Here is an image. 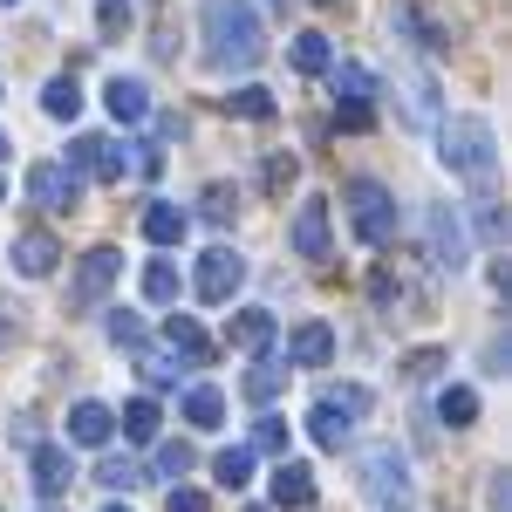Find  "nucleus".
<instances>
[{
    "instance_id": "43",
    "label": "nucleus",
    "mask_w": 512,
    "mask_h": 512,
    "mask_svg": "<svg viewBox=\"0 0 512 512\" xmlns=\"http://www.w3.org/2000/svg\"><path fill=\"white\" fill-rule=\"evenodd\" d=\"M103 512H130V506H103Z\"/></svg>"
},
{
    "instance_id": "29",
    "label": "nucleus",
    "mask_w": 512,
    "mask_h": 512,
    "mask_svg": "<svg viewBox=\"0 0 512 512\" xmlns=\"http://www.w3.org/2000/svg\"><path fill=\"white\" fill-rule=\"evenodd\" d=\"M226 110H233V117L267 123V117H274V89H260V82H239L233 96H226Z\"/></svg>"
},
{
    "instance_id": "30",
    "label": "nucleus",
    "mask_w": 512,
    "mask_h": 512,
    "mask_svg": "<svg viewBox=\"0 0 512 512\" xmlns=\"http://www.w3.org/2000/svg\"><path fill=\"white\" fill-rule=\"evenodd\" d=\"M437 417H444L451 431H465V424L478 417V390H465V383H451V390L437 396Z\"/></svg>"
},
{
    "instance_id": "34",
    "label": "nucleus",
    "mask_w": 512,
    "mask_h": 512,
    "mask_svg": "<svg viewBox=\"0 0 512 512\" xmlns=\"http://www.w3.org/2000/svg\"><path fill=\"white\" fill-rule=\"evenodd\" d=\"M246 451H253V458H260V451H287V417L267 410V417L253 424V444H246Z\"/></svg>"
},
{
    "instance_id": "8",
    "label": "nucleus",
    "mask_w": 512,
    "mask_h": 512,
    "mask_svg": "<svg viewBox=\"0 0 512 512\" xmlns=\"http://www.w3.org/2000/svg\"><path fill=\"white\" fill-rule=\"evenodd\" d=\"M424 233H431V267L437 274H458V267L472 260V239H465V226H458L451 205H437L431 219H424Z\"/></svg>"
},
{
    "instance_id": "20",
    "label": "nucleus",
    "mask_w": 512,
    "mask_h": 512,
    "mask_svg": "<svg viewBox=\"0 0 512 512\" xmlns=\"http://www.w3.org/2000/svg\"><path fill=\"white\" fill-rule=\"evenodd\" d=\"M103 103H110V117H117V123H144V117H151V89H144L137 76H110Z\"/></svg>"
},
{
    "instance_id": "37",
    "label": "nucleus",
    "mask_w": 512,
    "mask_h": 512,
    "mask_svg": "<svg viewBox=\"0 0 512 512\" xmlns=\"http://www.w3.org/2000/svg\"><path fill=\"white\" fill-rule=\"evenodd\" d=\"M164 512H212V499H205L198 485H171V499H164Z\"/></svg>"
},
{
    "instance_id": "39",
    "label": "nucleus",
    "mask_w": 512,
    "mask_h": 512,
    "mask_svg": "<svg viewBox=\"0 0 512 512\" xmlns=\"http://www.w3.org/2000/svg\"><path fill=\"white\" fill-rule=\"evenodd\" d=\"M478 233L492 239V246H499V239H506V226H499V212H492V198H478Z\"/></svg>"
},
{
    "instance_id": "19",
    "label": "nucleus",
    "mask_w": 512,
    "mask_h": 512,
    "mask_svg": "<svg viewBox=\"0 0 512 512\" xmlns=\"http://www.w3.org/2000/svg\"><path fill=\"white\" fill-rule=\"evenodd\" d=\"M226 342L246 349V355H267L274 349V315H267V308H239L233 328H226Z\"/></svg>"
},
{
    "instance_id": "2",
    "label": "nucleus",
    "mask_w": 512,
    "mask_h": 512,
    "mask_svg": "<svg viewBox=\"0 0 512 512\" xmlns=\"http://www.w3.org/2000/svg\"><path fill=\"white\" fill-rule=\"evenodd\" d=\"M437 164H444L451 178L485 185L492 164H499V130H492L485 117H444L437 123Z\"/></svg>"
},
{
    "instance_id": "42",
    "label": "nucleus",
    "mask_w": 512,
    "mask_h": 512,
    "mask_svg": "<svg viewBox=\"0 0 512 512\" xmlns=\"http://www.w3.org/2000/svg\"><path fill=\"white\" fill-rule=\"evenodd\" d=\"M437 362H444V355H437V349H417V355H410V362H403V376H417V383H424V376H431Z\"/></svg>"
},
{
    "instance_id": "47",
    "label": "nucleus",
    "mask_w": 512,
    "mask_h": 512,
    "mask_svg": "<svg viewBox=\"0 0 512 512\" xmlns=\"http://www.w3.org/2000/svg\"><path fill=\"white\" fill-rule=\"evenodd\" d=\"M0 7H7V0H0Z\"/></svg>"
},
{
    "instance_id": "24",
    "label": "nucleus",
    "mask_w": 512,
    "mask_h": 512,
    "mask_svg": "<svg viewBox=\"0 0 512 512\" xmlns=\"http://www.w3.org/2000/svg\"><path fill=\"white\" fill-rule=\"evenodd\" d=\"M41 110L55 123H76L82 117V89H76V76H55L48 89H41Z\"/></svg>"
},
{
    "instance_id": "31",
    "label": "nucleus",
    "mask_w": 512,
    "mask_h": 512,
    "mask_svg": "<svg viewBox=\"0 0 512 512\" xmlns=\"http://www.w3.org/2000/svg\"><path fill=\"white\" fill-rule=\"evenodd\" d=\"M144 301H151V308H171V301H178V267H171V260H151V267H144Z\"/></svg>"
},
{
    "instance_id": "13",
    "label": "nucleus",
    "mask_w": 512,
    "mask_h": 512,
    "mask_svg": "<svg viewBox=\"0 0 512 512\" xmlns=\"http://www.w3.org/2000/svg\"><path fill=\"white\" fill-rule=\"evenodd\" d=\"M28 472H35V492H41V499H62V492L76 485V465H69V444H35Z\"/></svg>"
},
{
    "instance_id": "12",
    "label": "nucleus",
    "mask_w": 512,
    "mask_h": 512,
    "mask_svg": "<svg viewBox=\"0 0 512 512\" xmlns=\"http://www.w3.org/2000/svg\"><path fill=\"white\" fill-rule=\"evenodd\" d=\"M287 239H294V253H301V260H328V205H321V198H301Z\"/></svg>"
},
{
    "instance_id": "38",
    "label": "nucleus",
    "mask_w": 512,
    "mask_h": 512,
    "mask_svg": "<svg viewBox=\"0 0 512 512\" xmlns=\"http://www.w3.org/2000/svg\"><path fill=\"white\" fill-rule=\"evenodd\" d=\"M294 185V158H267V192H287Z\"/></svg>"
},
{
    "instance_id": "9",
    "label": "nucleus",
    "mask_w": 512,
    "mask_h": 512,
    "mask_svg": "<svg viewBox=\"0 0 512 512\" xmlns=\"http://www.w3.org/2000/svg\"><path fill=\"white\" fill-rule=\"evenodd\" d=\"M28 198H35L41 212H76L82 178L69 171V164H35V171H28Z\"/></svg>"
},
{
    "instance_id": "11",
    "label": "nucleus",
    "mask_w": 512,
    "mask_h": 512,
    "mask_svg": "<svg viewBox=\"0 0 512 512\" xmlns=\"http://www.w3.org/2000/svg\"><path fill=\"white\" fill-rule=\"evenodd\" d=\"M335 362V328L328 321H301L287 335V369H328Z\"/></svg>"
},
{
    "instance_id": "33",
    "label": "nucleus",
    "mask_w": 512,
    "mask_h": 512,
    "mask_svg": "<svg viewBox=\"0 0 512 512\" xmlns=\"http://www.w3.org/2000/svg\"><path fill=\"white\" fill-rule=\"evenodd\" d=\"M410 117H417V123L437 117V82H431V69H410Z\"/></svg>"
},
{
    "instance_id": "23",
    "label": "nucleus",
    "mask_w": 512,
    "mask_h": 512,
    "mask_svg": "<svg viewBox=\"0 0 512 512\" xmlns=\"http://www.w3.org/2000/svg\"><path fill=\"white\" fill-rule=\"evenodd\" d=\"M117 424H123V437H130V444H151L164 417H158V403H151V396H130V403H123V417H117Z\"/></svg>"
},
{
    "instance_id": "28",
    "label": "nucleus",
    "mask_w": 512,
    "mask_h": 512,
    "mask_svg": "<svg viewBox=\"0 0 512 512\" xmlns=\"http://www.w3.org/2000/svg\"><path fill=\"white\" fill-rule=\"evenodd\" d=\"M212 478H219L226 492H239V485H253V451H246V444H233V451H219V458H212Z\"/></svg>"
},
{
    "instance_id": "48",
    "label": "nucleus",
    "mask_w": 512,
    "mask_h": 512,
    "mask_svg": "<svg viewBox=\"0 0 512 512\" xmlns=\"http://www.w3.org/2000/svg\"><path fill=\"white\" fill-rule=\"evenodd\" d=\"M253 512H260V506H253Z\"/></svg>"
},
{
    "instance_id": "21",
    "label": "nucleus",
    "mask_w": 512,
    "mask_h": 512,
    "mask_svg": "<svg viewBox=\"0 0 512 512\" xmlns=\"http://www.w3.org/2000/svg\"><path fill=\"white\" fill-rule=\"evenodd\" d=\"M192 233V212H185V205H151V212H144V239H151V246H178V239Z\"/></svg>"
},
{
    "instance_id": "26",
    "label": "nucleus",
    "mask_w": 512,
    "mask_h": 512,
    "mask_svg": "<svg viewBox=\"0 0 512 512\" xmlns=\"http://www.w3.org/2000/svg\"><path fill=\"white\" fill-rule=\"evenodd\" d=\"M185 417H192L198 431H219V417H226V396L212 390V383H198V390H185Z\"/></svg>"
},
{
    "instance_id": "10",
    "label": "nucleus",
    "mask_w": 512,
    "mask_h": 512,
    "mask_svg": "<svg viewBox=\"0 0 512 512\" xmlns=\"http://www.w3.org/2000/svg\"><path fill=\"white\" fill-rule=\"evenodd\" d=\"M69 171H76V178H103V185H117L123 171H130V158H123L110 137H76V144H69Z\"/></svg>"
},
{
    "instance_id": "5",
    "label": "nucleus",
    "mask_w": 512,
    "mask_h": 512,
    "mask_svg": "<svg viewBox=\"0 0 512 512\" xmlns=\"http://www.w3.org/2000/svg\"><path fill=\"white\" fill-rule=\"evenodd\" d=\"M342 205H349V233L362 239V246H390V239H396V198H390V185H376V178H349Z\"/></svg>"
},
{
    "instance_id": "46",
    "label": "nucleus",
    "mask_w": 512,
    "mask_h": 512,
    "mask_svg": "<svg viewBox=\"0 0 512 512\" xmlns=\"http://www.w3.org/2000/svg\"><path fill=\"white\" fill-rule=\"evenodd\" d=\"M41 512H62V506H41Z\"/></svg>"
},
{
    "instance_id": "22",
    "label": "nucleus",
    "mask_w": 512,
    "mask_h": 512,
    "mask_svg": "<svg viewBox=\"0 0 512 512\" xmlns=\"http://www.w3.org/2000/svg\"><path fill=\"white\" fill-rule=\"evenodd\" d=\"M96 485H103V492H137V485H151V478H144V465H137V458L110 451V458L96 465Z\"/></svg>"
},
{
    "instance_id": "15",
    "label": "nucleus",
    "mask_w": 512,
    "mask_h": 512,
    "mask_svg": "<svg viewBox=\"0 0 512 512\" xmlns=\"http://www.w3.org/2000/svg\"><path fill=\"white\" fill-rule=\"evenodd\" d=\"M274 506L280 512H308L315 506V472H308L301 458H280L274 465Z\"/></svg>"
},
{
    "instance_id": "45",
    "label": "nucleus",
    "mask_w": 512,
    "mask_h": 512,
    "mask_svg": "<svg viewBox=\"0 0 512 512\" xmlns=\"http://www.w3.org/2000/svg\"><path fill=\"white\" fill-rule=\"evenodd\" d=\"M0 198H7V178H0Z\"/></svg>"
},
{
    "instance_id": "6",
    "label": "nucleus",
    "mask_w": 512,
    "mask_h": 512,
    "mask_svg": "<svg viewBox=\"0 0 512 512\" xmlns=\"http://www.w3.org/2000/svg\"><path fill=\"white\" fill-rule=\"evenodd\" d=\"M123 274V253L117 246H89L76 260V280H69V315H89V308H103V294L117 287Z\"/></svg>"
},
{
    "instance_id": "3",
    "label": "nucleus",
    "mask_w": 512,
    "mask_h": 512,
    "mask_svg": "<svg viewBox=\"0 0 512 512\" xmlns=\"http://www.w3.org/2000/svg\"><path fill=\"white\" fill-rule=\"evenodd\" d=\"M355 478H362V499L383 506V512H410V499H417V485H410V458H403L396 444H362Z\"/></svg>"
},
{
    "instance_id": "17",
    "label": "nucleus",
    "mask_w": 512,
    "mask_h": 512,
    "mask_svg": "<svg viewBox=\"0 0 512 512\" xmlns=\"http://www.w3.org/2000/svg\"><path fill=\"white\" fill-rule=\"evenodd\" d=\"M164 342H171V355H178V362H192V369H205V362H212V335H205V328H198L192 315H171L164 321Z\"/></svg>"
},
{
    "instance_id": "25",
    "label": "nucleus",
    "mask_w": 512,
    "mask_h": 512,
    "mask_svg": "<svg viewBox=\"0 0 512 512\" xmlns=\"http://www.w3.org/2000/svg\"><path fill=\"white\" fill-rule=\"evenodd\" d=\"M280 383H287V362H274V355H260V362L246 369V396H253V403H274Z\"/></svg>"
},
{
    "instance_id": "32",
    "label": "nucleus",
    "mask_w": 512,
    "mask_h": 512,
    "mask_svg": "<svg viewBox=\"0 0 512 512\" xmlns=\"http://www.w3.org/2000/svg\"><path fill=\"white\" fill-rule=\"evenodd\" d=\"M192 465H198V451L185 444V437H178V444H158V458H151V472H158V478H185Z\"/></svg>"
},
{
    "instance_id": "1",
    "label": "nucleus",
    "mask_w": 512,
    "mask_h": 512,
    "mask_svg": "<svg viewBox=\"0 0 512 512\" xmlns=\"http://www.w3.org/2000/svg\"><path fill=\"white\" fill-rule=\"evenodd\" d=\"M198 28H205V62L212 69H253L267 55V28H260L253 0H205Z\"/></svg>"
},
{
    "instance_id": "4",
    "label": "nucleus",
    "mask_w": 512,
    "mask_h": 512,
    "mask_svg": "<svg viewBox=\"0 0 512 512\" xmlns=\"http://www.w3.org/2000/svg\"><path fill=\"white\" fill-rule=\"evenodd\" d=\"M369 403L376 396L362 390V383H335V390L315 396V410H308V437H315L321 451H342L355 431V417H369Z\"/></svg>"
},
{
    "instance_id": "40",
    "label": "nucleus",
    "mask_w": 512,
    "mask_h": 512,
    "mask_svg": "<svg viewBox=\"0 0 512 512\" xmlns=\"http://www.w3.org/2000/svg\"><path fill=\"white\" fill-rule=\"evenodd\" d=\"M21 315H28V308H14V301H0V349H7V342L21 335Z\"/></svg>"
},
{
    "instance_id": "14",
    "label": "nucleus",
    "mask_w": 512,
    "mask_h": 512,
    "mask_svg": "<svg viewBox=\"0 0 512 512\" xmlns=\"http://www.w3.org/2000/svg\"><path fill=\"white\" fill-rule=\"evenodd\" d=\"M328 82H335V117H369V96H376V76L369 69L342 62V69H328Z\"/></svg>"
},
{
    "instance_id": "7",
    "label": "nucleus",
    "mask_w": 512,
    "mask_h": 512,
    "mask_svg": "<svg viewBox=\"0 0 512 512\" xmlns=\"http://www.w3.org/2000/svg\"><path fill=\"white\" fill-rule=\"evenodd\" d=\"M192 287H198V301H205V308H226L239 287H246V260H239L233 246H212V253H198Z\"/></svg>"
},
{
    "instance_id": "41",
    "label": "nucleus",
    "mask_w": 512,
    "mask_h": 512,
    "mask_svg": "<svg viewBox=\"0 0 512 512\" xmlns=\"http://www.w3.org/2000/svg\"><path fill=\"white\" fill-rule=\"evenodd\" d=\"M205 219H233V192H226V185L205 192Z\"/></svg>"
},
{
    "instance_id": "35",
    "label": "nucleus",
    "mask_w": 512,
    "mask_h": 512,
    "mask_svg": "<svg viewBox=\"0 0 512 512\" xmlns=\"http://www.w3.org/2000/svg\"><path fill=\"white\" fill-rule=\"evenodd\" d=\"M110 342H117V349H144V321L117 308V315H110Z\"/></svg>"
},
{
    "instance_id": "27",
    "label": "nucleus",
    "mask_w": 512,
    "mask_h": 512,
    "mask_svg": "<svg viewBox=\"0 0 512 512\" xmlns=\"http://www.w3.org/2000/svg\"><path fill=\"white\" fill-rule=\"evenodd\" d=\"M294 69H301V76H328V69H335L328 35H315V28H308V35H294Z\"/></svg>"
},
{
    "instance_id": "16",
    "label": "nucleus",
    "mask_w": 512,
    "mask_h": 512,
    "mask_svg": "<svg viewBox=\"0 0 512 512\" xmlns=\"http://www.w3.org/2000/svg\"><path fill=\"white\" fill-rule=\"evenodd\" d=\"M110 431H117V410L110 403H96V396H82L76 410H69V444H110Z\"/></svg>"
},
{
    "instance_id": "36",
    "label": "nucleus",
    "mask_w": 512,
    "mask_h": 512,
    "mask_svg": "<svg viewBox=\"0 0 512 512\" xmlns=\"http://www.w3.org/2000/svg\"><path fill=\"white\" fill-rule=\"evenodd\" d=\"M137 369H144V383H151V390H164V383H178V355H144Z\"/></svg>"
},
{
    "instance_id": "18",
    "label": "nucleus",
    "mask_w": 512,
    "mask_h": 512,
    "mask_svg": "<svg viewBox=\"0 0 512 512\" xmlns=\"http://www.w3.org/2000/svg\"><path fill=\"white\" fill-rule=\"evenodd\" d=\"M55 260H62V246H55V233H21V239H14V274L48 280V274H55Z\"/></svg>"
},
{
    "instance_id": "44",
    "label": "nucleus",
    "mask_w": 512,
    "mask_h": 512,
    "mask_svg": "<svg viewBox=\"0 0 512 512\" xmlns=\"http://www.w3.org/2000/svg\"><path fill=\"white\" fill-rule=\"evenodd\" d=\"M0 158H7V137H0Z\"/></svg>"
}]
</instances>
